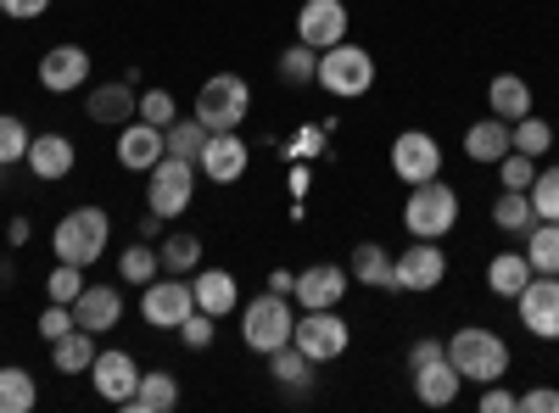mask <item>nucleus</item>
<instances>
[{"mask_svg":"<svg viewBox=\"0 0 559 413\" xmlns=\"http://www.w3.org/2000/svg\"><path fill=\"white\" fill-rule=\"evenodd\" d=\"M269 375H274L280 386H308V380H313V357H308L297 341H286V347L269 352Z\"/></svg>","mask_w":559,"mask_h":413,"instance_id":"473e14b6","label":"nucleus"},{"mask_svg":"<svg viewBox=\"0 0 559 413\" xmlns=\"http://www.w3.org/2000/svg\"><path fill=\"white\" fill-rule=\"evenodd\" d=\"M90 78V51L84 45H51V51L39 57V84L51 89V96H68Z\"/></svg>","mask_w":559,"mask_h":413,"instance_id":"f3484780","label":"nucleus"},{"mask_svg":"<svg viewBox=\"0 0 559 413\" xmlns=\"http://www.w3.org/2000/svg\"><path fill=\"white\" fill-rule=\"evenodd\" d=\"M191 313H197L191 274H174V280H152V286H140V318H146L152 330H179Z\"/></svg>","mask_w":559,"mask_h":413,"instance_id":"6e6552de","label":"nucleus"},{"mask_svg":"<svg viewBox=\"0 0 559 413\" xmlns=\"http://www.w3.org/2000/svg\"><path fill=\"white\" fill-rule=\"evenodd\" d=\"M28 123L17 118V112H0V168H12V162H23L28 157Z\"/></svg>","mask_w":559,"mask_h":413,"instance_id":"e433bc0d","label":"nucleus"},{"mask_svg":"<svg viewBox=\"0 0 559 413\" xmlns=\"http://www.w3.org/2000/svg\"><path fill=\"white\" fill-rule=\"evenodd\" d=\"M515 413H559V391L554 386H537V391H526L521 397V408Z\"/></svg>","mask_w":559,"mask_h":413,"instance_id":"49530a36","label":"nucleus"},{"mask_svg":"<svg viewBox=\"0 0 559 413\" xmlns=\"http://www.w3.org/2000/svg\"><path fill=\"white\" fill-rule=\"evenodd\" d=\"M134 107H140V96H134L123 78L90 89V101H84V112H90V123H96V129H123V123H134Z\"/></svg>","mask_w":559,"mask_h":413,"instance_id":"4be33fe9","label":"nucleus"},{"mask_svg":"<svg viewBox=\"0 0 559 413\" xmlns=\"http://www.w3.org/2000/svg\"><path fill=\"white\" fill-rule=\"evenodd\" d=\"M134 413H174L179 408V380L168 369H152V375H140L134 397H129Z\"/></svg>","mask_w":559,"mask_h":413,"instance_id":"cd10ccee","label":"nucleus"},{"mask_svg":"<svg viewBox=\"0 0 559 413\" xmlns=\"http://www.w3.org/2000/svg\"><path fill=\"white\" fill-rule=\"evenodd\" d=\"M45 7H51V0H0V17L34 23V17H45Z\"/></svg>","mask_w":559,"mask_h":413,"instance_id":"de8ad7c7","label":"nucleus"},{"mask_svg":"<svg viewBox=\"0 0 559 413\" xmlns=\"http://www.w3.org/2000/svg\"><path fill=\"white\" fill-rule=\"evenodd\" d=\"M515 408H521V397H509V386H498V380L481 391V413H515Z\"/></svg>","mask_w":559,"mask_h":413,"instance_id":"09e8293b","label":"nucleus"},{"mask_svg":"<svg viewBox=\"0 0 559 413\" xmlns=\"http://www.w3.org/2000/svg\"><path fill=\"white\" fill-rule=\"evenodd\" d=\"M157 274H163V257H157L146 241H134V246L118 252V280H123V286H152Z\"/></svg>","mask_w":559,"mask_h":413,"instance_id":"2f4dec72","label":"nucleus"},{"mask_svg":"<svg viewBox=\"0 0 559 413\" xmlns=\"http://www.w3.org/2000/svg\"><path fill=\"white\" fill-rule=\"evenodd\" d=\"M515 307H521V325L537 341H559V274H532Z\"/></svg>","mask_w":559,"mask_h":413,"instance_id":"f8f14e48","label":"nucleus"},{"mask_svg":"<svg viewBox=\"0 0 559 413\" xmlns=\"http://www.w3.org/2000/svg\"><path fill=\"white\" fill-rule=\"evenodd\" d=\"M526 263H532V274H559V223L537 218L526 229Z\"/></svg>","mask_w":559,"mask_h":413,"instance_id":"c756f323","label":"nucleus"},{"mask_svg":"<svg viewBox=\"0 0 559 413\" xmlns=\"http://www.w3.org/2000/svg\"><path fill=\"white\" fill-rule=\"evenodd\" d=\"M487 107H492V118H503V123L526 118V112H532V84H526L521 73H498V78L487 84Z\"/></svg>","mask_w":559,"mask_h":413,"instance_id":"393cba45","label":"nucleus"},{"mask_svg":"<svg viewBox=\"0 0 559 413\" xmlns=\"http://www.w3.org/2000/svg\"><path fill=\"white\" fill-rule=\"evenodd\" d=\"M464 151H471V162H487L498 168L509 151H515V123H503V118H481L464 129Z\"/></svg>","mask_w":559,"mask_h":413,"instance_id":"412c9836","label":"nucleus"},{"mask_svg":"<svg viewBox=\"0 0 559 413\" xmlns=\"http://www.w3.org/2000/svg\"><path fill=\"white\" fill-rule=\"evenodd\" d=\"M292 330H297V318H292V307H286V296H280V291H263V296H252L241 307V341L252 352H263V357L274 347H286Z\"/></svg>","mask_w":559,"mask_h":413,"instance_id":"423d86ee","label":"nucleus"},{"mask_svg":"<svg viewBox=\"0 0 559 413\" xmlns=\"http://www.w3.org/2000/svg\"><path fill=\"white\" fill-rule=\"evenodd\" d=\"M313 84L324 89V96L336 101H353V96H369V84H376V62H369V51H358V45H331V51H319V73Z\"/></svg>","mask_w":559,"mask_h":413,"instance_id":"7ed1b4c3","label":"nucleus"},{"mask_svg":"<svg viewBox=\"0 0 559 413\" xmlns=\"http://www.w3.org/2000/svg\"><path fill=\"white\" fill-rule=\"evenodd\" d=\"M213 325H218V318L197 307V313H191V318H185V325H179V341L191 347V352H207V347H213Z\"/></svg>","mask_w":559,"mask_h":413,"instance_id":"c03bdc74","label":"nucleus"},{"mask_svg":"<svg viewBox=\"0 0 559 413\" xmlns=\"http://www.w3.org/2000/svg\"><path fill=\"white\" fill-rule=\"evenodd\" d=\"M163 141H168V157H185V162H197L202 157V146H207V123L191 112V118H174L168 129H163Z\"/></svg>","mask_w":559,"mask_h":413,"instance_id":"7c9ffc66","label":"nucleus"},{"mask_svg":"<svg viewBox=\"0 0 559 413\" xmlns=\"http://www.w3.org/2000/svg\"><path fill=\"white\" fill-rule=\"evenodd\" d=\"M23 162H28V173H34V179H45V185H57V179H68V173H73L79 151H73L68 134H34Z\"/></svg>","mask_w":559,"mask_h":413,"instance_id":"aec40b11","label":"nucleus"},{"mask_svg":"<svg viewBox=\"0 0 559 413\" xmlns=\"http://www.w3.org/2000/svg\"><path fill=\"white\" fill-rule=\"evenodd\" d=\"M157 257H163L168 274H197V268H202V241H197V235H168Z\"/></svg>","mask_w":559,"mask_h":413,"instance_id":"c9c22d12","label":"nucleus"},{"mask_svg":"<svg viewBox=\"0 0 559 413\" xmlns=\"http://www.w3.org/2000/svg\"><path fill=\"white\" fill-rule=\"evenodd\" d=\"M403 223L414 241H442L448 229L459 223V191L442 185V179H426V185H414L408 207H403Z\"/></svg>","mask_w":559,"mask_h":413,"instance_id":"20e7f679","label":"nucleus"},{"mask_svg":"<svg viewBox=\"0 0 559 413\" xmlns=\"http://www.w3.org/2000/svg\"><path fill=\"white\" fill-rule=\"evenodd\" d=\"M123 318V291L118 286H84L79 302H73V325L90 330V336H107Z\"/></svg>","mask_w":559,"mask_h":413,"instance_id":"a211bd4d","label":"nucleus"},{"mask_svg":"<svg viewBox=\"0 0 559 413\" xmlns=\"http://www.w3.org/2000/svg\"><path fill=\"white\" fill-rule=\"evenodd\" d=\"M45 291H51V302H79V291H84V268L79 263H57L51 274H45Z\"/></svg>","mask_w":559,"mask_h":413,"instance_id":"a19ab883","label":"nucleus"},{"mask_svg":"<svg viewBox=\"0 0 559 413\" xmlns=\"http://www.w3.org/2000/svg\"><path fill=\"white\" fill-rule=\"evenodd\" d=\"M134 118H140V123H157V129H168V123L179 118V107H174L168 89H146V96H140V107H134Z\"/></svg>","mask_w":559,"mask_h":413,"instance_id":"37998d69","label":"nucleus"},{"mask_svg":"<svg viewBox=\"0 0 559 413\" xmlns=\"http://www.w3.org/2000/svg\"><path fill=\"white\" fill-rule=\"evenodd\" d=\"M532 212L537 218H548V223H559V168H537V179H532Z\"/></svg>","mask_w":559,"mask_h":413,"instance_id":"58836bf2","label":"nucleus"},{"mask_svg":"<svg viewBox=\"0 0 559 413\" xmlns=\"http://www.w3.org/2000/svg\"><path fill=\"white\" fill-rule=\"evenodd\" d=\"M292 341H297L313 363H336V357L347 352V341H353V336H347V318H342L336 307H302Z\"/></svg>","mask_w":559,"mask_h":413,"instance_id":"1a4fd4ad","label":"nucleus"},{"mask_svg":"<svg viewBox=\"0 0 559 413\" xmlns=\"http://www.w3.org/2000/svg\"><path fill=\"white\" fill-rule=\"evenodd\" d=\"M252 112V84L241 73H213L197 96V118L207 123V134H224V129H241V118Z\"/></svg>","mask_w":559,"mask_h":413,"instance_id":"39448f33","label":"nucleus"},{"mask_svg":"<svg viewBox=\"0 0 559 413\" xmlns=\"http://www.w3.org/2000/svg\"><path fill=\"white\" fill-rule=\"evenodd\" d=\"M34 402H39L34 375L17 369V363H7V369H0V413H28Z\"/></svg>","mask_w":559,"mask_h":413,"instance_id":"72a5a7b5","label":"nucleus"},{"mask_svg":"<svg viewBox=\"0 0 559 413\" xmlns=\"http://www.w3.org/2000/svg\"><path fill=\"white\" fill-rule=\"evenodd\" d=\"M197 162H185V157H163L152 173H146V207L157 218H179V212H191L197 202Z\"/></svg>","mask_w":559,"mask_h":413,"instance_id":"0eeeda50","label":"nucleus"},{"mask_svg":"<svg viewBox=\"0 0 559 413\" xmlns=\"http://www.w3.org/2000/svg\"><path fill=\"white\" fill-rule=\"evenodd\" d=\"M68 330H73V307H68V302H51V307L39 313V336H45V347H51L57 336H68Z\"/></svg>","mask_w":559,"mask_h":413,"instance_id":"a18cd8bd","label":"nucleus"},{"mask_svg":"<svg viewBox=\"0 0 559 413\" xmlns=\"http://www.w3.org/2000/svg\"><path fill=\"white\" fill-rule=\"evenodd\" d=\"M448 280V257L437 241H408V252L392 257V291H437Z\"/></svg>","mask_w":559,"mask_h":413,"instance_id":"9b49d317","label":"nucleus"},{"mask_svg":"<svg viewBox=\"0 0 559 413\" xmlns=\"http://www.w3.org/2000/svg\"><path fill=\"white\" fill-rule=\"evenodd\" d=\"M168 157V141H163V129L157 123H123L118 129V162L129 168V173H152L157 162Z\"/></svg>","mask_w":559,"mask_h":413,"instance_id":"dca6fc26","label":"nucleus"},{"mask_svg":"<svg viewBox=\"0 0 559 413\" xmlns=\"http://www.w3.org/2000/svg\"><path fill=\"white\" fill-rule=\"evenodd\" d=\"M498 179H503V191H532V179H537V157L509 151V157L498 162Z\"/></svg>","mask_w":559,"mask_h":413,"instance_id":"79ce46f5","label":"nucleus"},{"mask_svg":"<svg viewBox=\"0 0 559 413\" xmlns=\"http://www.w3.org/2000/svg\"><path fill=\"white\" fill-rule=\"evenodd\" d=\"M269 291L292 296V291H297V274H292V268H274V274H269Z\"/></svg>","mask_w":559,"mask_h":413,"instance_id":"3c124183","label":"nucleus"},{"mask_svg":"<svg viewBox=\"0 0 559 413\" xmlns=\"http://www.w3.org/2000/svg\"><path fill=\"white\" fill-rule=\"evenodd\" d=\"M526 280H532L526 252H498V257L487 263V291H492V296H503V302H515V296L526 291Z\"/></svg>","mask_w":559,"mask_h":413,"instance_id":"a878e982","label":"nucleus"},{"mask_svg":"<svg viewBox=\"0 0 559 413\" xmlns=\"http://www.w3.org/2000/svg\"><path fill=\"white\" fill-rule=\"evenodd\" d=\"M191 291H197V307L213 313V318L236 313V302H241L236 274H224V268H197V274H191Z\"/></svg>","mask_w":559,"mask_h":413,"instance_id":"5701e85b","label":"nucleus"},{"mask_svg":"<svg viewBox=\"0 0 559 413\" xmlns=\"http://www.w3.org/2000/svg\"><path fill=\"white\" fill-rule=\"evenodd\" d=\"M96 336H90V330H68V336H57L51 341V363H57V375H90V363H96Z\"/></svg>","mask_w":559,"mask_h":413,"instance_id":"bb28decb","label":"nucleus"},{"mask_svg":"<svg viewBox=\"0 0 559 413\" xmlns=\"http://www.w3.org/2000/svg\"><path fill=\"white\" fill-rule=\"evenodd\" d=\"M392 173L403 179V185H426V179L442 173V146H437V134L426 129H403L397 141H392Z\"/></svg>","mask_w":559,"mask_h":413,"instance_id":"9d476101","label":"nucleus"},{"mask_svg":"<svg viewBox=\"0 0 559 413\" xmlns=\"http://www.w3.org/2000/svg\"><path fill=\"white\" fill-rule=\"evenodd\" d=\"M347 7L342 0H302V12H297V39L313 45V51H331V45L347 39Z\"/></svg>","mask_w":559,"mask_h":413,"instance_id":"4468645a","label":"nucleus"},{"mask_svg":"<svg viewBox=\"0 0 559 413\" xmlns=\"http://www.w3.org/2000/svg\"><path fill=\"white\" fill-rule=\"evenodd\" d=\"M140 375H146V369H140L123 347H107V352H96V363H90V386H96V397L112 402V408H129Z\"/></svg>","mask_w":559,"mask_h":413,"instance_id":"ddd939ff","label":"nucleus"},{"mask_svg":"<svg viewBox=\"0 0 559 413\" xmlns=\"http://www.w3.org/2000/svg\"><path fill=\"white\" fill-rule=\"evenodd\" d=\"M437 357H448V341H431V336H426V341L408 347V369H419V363H437Z\"/></svg>","mask_w":559,"mask_h":413,"instance_id":"8fccbe9b","label":"nucleus"},{"mask_svg":"<svg viewBox=\"0 0 559 413\" xmlns=\"http://www.w3.org/2000/svg\"><path fill=\"white\" fill-rule=\"evenodd\" d=\"M7 241H12V246L28 241V218H12V223H7Z\"/></svg>","mask_w":559,"mask_h":413,"instance_id":"603ef678","label":"nucleus"},{"mask_svg":"<svg viewBox=\"0 0 559 413\" xmlns=\"http://www.w3.org/2000/svg\"><path fill=\"white\" fill-rule=\"evenodd\" d=\"M448 363H453L464 380L492 386V380L509 375V347H503V336H492L481 325H464V330L448 336Z\"/></svg>","mask_w":559,"mask_h":413,"instance_id":"f03ea898","label":"nucleus"},{"mask_svg":"<svg viewBox=\"0 0 559 413\" xmlns=\"http://www.w3.org/2000/svg\"><path fill=\"white\" fill-rule=\"evenodd\" d=\"M548 146H554V123H548V118H537V112L515 118V151H526V157H543Z\"/></svg>","mask_w":559,"mask_h":413,"instance_id":"4c0bfd02","label":"nucleus"},{"mask_svg":"<svg viewBox=\"0 0 559 413\" xmlns=\"http://www.w3.org/2000/svg\"><path fill=\"white\" fill-rule=\"evenodd\" d=\"M313 73H319V51L297 39L292 51L280 57V78H286V84H313Z\"/></svg>","mask_w":559,"mask_h":413,"instance_id":"ea45409f","label":"nucleus"},{"mask_svg":"<svg viewBox=\"0 0 559 413\" xmlns=\"http://www.w3.org/2000/svg\"><path fill=\"white\" fill-rule=\"evenodd\" d=\"M168 218H157V212H146V218H140V241H146V235H157V229H163Z\"/></svg>","mask_w":559,"mask_h":413,"instance_id":"864d4df0","label":"nucleus"},{"mask_svg":"<svg viewBox=\"0 0 559 413\" xmlns=\"http://www.w3.org/2000/svg\"><path fill=\"white\" fill-rule=\"evenodd\" d=\"M459 386H464V375L453 369L448 357H437V363H419V369H414V397L426 402V408H448V402L459 397Z\"/></svg>","mask_w":559,"mask_h":413,"instance_id":"b1692460","label":"nucleus"},{"mask_svg":"<svg viewBox=\"0 0 559 413\" xmlns=\"http://www.w3.org/2000/svg\"><path fill=\"white\" fill-rule=\"evenodd\" d=\"M347 274H353V286H376V291H392V257H386L376 241H358V246H353V263H347Z\"/></svg>","mask_w":559,"mask_h":413,"instance_id":"c85d7f7f","label":"nucleus"},{"mask_svg":"<svg viewBox=\"0 0 559 413\" xmlns=\"http://www.w3.org/2000/svg\"><path fill=\"white\" fill-rule=\"evenodd\" d=\"M347 286H353V274L347 268H336V263H313V268H302L297 274V302L302 307H336L342 296H347Z\"/></svg>","mask_w":559,"mask_h":413,"instance_id":"6ab92c4d","label":"nucleus"},{"mask_svg":"<svg viewBox=\"0 0 559 413\" xmlns=\"http://www.w3.org/2000/svg\"><path fill=\"white\" fill-rule=\"evenodd\" d=\"M492 223H498V229H509V235H526V229L537 223L532 196H526V191H503V196L492 202Z\"/></svg>","mask_w":559,"mask_h":413,"instance_id":"f704fd0d","label":"nucleus"},{"mask_svg":"<svg viewBox=\"0 0 559 413\" xmlns=\"http://www.w3.org/2000/svg\"><path fill=\"white\" fill-rule=\"evenodd\" d=\"M247 162H252V151H247V141H241L236 129L207 134V146H202V157H197V168L213 179V185H236V179L247 173Z\"/></svg>","mask_w":559,"mask_h":413,"instance_id":"2eb2a0df","label":"nucleus"},{"mask_svg":"<svg viewBox=\"0 0 559 413\" xmlns=\"http://www.w3.org/2000/svg\"><path fill=\"white\" fill-rule=\"evenodd\" d=\"M107 241H112V218H107L102 207H73V212H62L57 229H51L57 263H79V268L96 263V257L107 252Z\"/></svg>","mask_w":559,"mask_h":413,"instance_id":"f257e3e1","label":"nucleus"}]
</instances>
